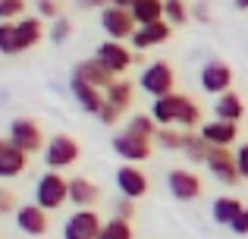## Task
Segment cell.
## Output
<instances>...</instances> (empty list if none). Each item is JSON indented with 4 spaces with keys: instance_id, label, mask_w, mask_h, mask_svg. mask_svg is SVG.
Returning a JSON list of instances; mask_svg holds the SVG:
<instances>
[{
    "instance_id": "cell-1",
    "label": "cell",
    "mask_w": 248,
    "mask_h": 239,
    "mask_svg": "<svg viewBox=\"0 0 248 239\" xmlns=\"http://www.w3.org/2000/svg\"><path fill=\"white\" fill-rule=\"evenodd\" d=\"M139 88L148 95L151 101L167 98V95H176V73L167 60H151L141 66L139 73Z\"/></svg>"
},
{
    "instance_id": "cell-2",
    "label": "cell",
    "mask_w": 248,
    "mask_h": 239,
    "mask_svg": "<svg viewBox=\"0 0 248 239\" xmlns=\"http://www.w3.org/2000/svg\"><path fill=\"white\" fill-rule=\"evenodd\" d=\"M35 205L41 211H60L69 205V179L57 170H44L35 183Z\"/></svg>"
},
{
    "instance_id": "cell-3",
    "label": "cell",
    "mask_w": 248,
    "mask_h": 239,
    "mask_svg": "<svg viewBox=\"0 0 248 239\" xmlns=\"http://www.w3.org/2000/svg\"><path fill=\"white\" fill-rule=\"evenodd\" d=\"M79 158H82V145L69 132H54L47 139V145H44V164H47V170L63 173L66 167H73Z\"/></svg>"
},
{
    "instance_id": "cell-4",
    "label": "cell",
    "mask_w": 248,
    "mask_h": 239,
    "mask_svg": "<svg viewBox=\"0 0 248 239\" xmlns=\"http://www.w3.org/2000/svg\"><path fill=\"white\" fill-rule=\"evenodd\" d=\"M6 139L13 142L16 148H22L25 154H38L44 151V132H41V123L31 120V117H16L10 123V129H6Z\"/></svg>"
},
{
    "instance_id": "cell-5",
    "label": "cell",
    "mask_w": 248,
    "mask_h": 239,
    "mask_svg": "<svg viewBox=\"0 0 248 239\" xmlns=\"http://www.w3.org/2000/svg\"><path fill=\"white\" fill-rule=\"evenodd\" d=\"M167 189L170 195L176 198V202L188 205V202H198L201 192H204V183H201V176L195 170H186V167H173V170L167 173Z\"/></svg>"
},
{
    "instance_id": "cell-6",
    "label": "cell",
    "mask_w": 248,
    "mask_h": 239,
    "mask_svg": "<svg viewBox=\"0 0 248 239\" xmlns=\"http://www.w3.org/2000/svg\"><path fill=\"white\" fill-rule=\"evenodd\" d=\"M232 79H236V76H232V66H230V63H223L220 57H211V60L201 66V73H198L201 88H204L207 95H214V98L232 92Z\"/></svg>"
},
{
    "instance_id": "cell-7",
    "label": "cell",
    "mask_w": 248,
    "mask_h": 239,
    "mask_svg": "<svg viewBox=\"0 0 248 239\" xmlns=\"http://www.w3.org/2000/svg\"><path fill=\"white\" fill-rule=\"evenodd\" d=\"M101 29L107 35V41H126V38L135 35V19H132V10H120V6H107L101 10Z\"/></svg>"
},
{
    "instance_id": "cell-8",
    "label": "cell",
    "mask_w": 248,
    "mask_h": 239,
    "mask_svg": "<svg viewBox=\"0 0 248 239\" xmlns=\"http://www.w3.org/2000/svg\"><path fill=\"white\" fill-rule=\"evenodd\" d=\"M204 167H207V173L223 186H236L239 179H242L239 176V167H236V151H230V148H211Z\"/></svg>"
},
{
    "instance_id": "cell-9",
    "label": "cell",
    "mask_w": 248,
    "mask_h": 239,
    "mask_svg": "<svg viewBox=\"0 0 248 239\" xmlns=\"http://www.w3.org/2000/svg\"><path fill=\"white\" fill-rule=\"evenodd\" d=\"M94 57L116 76V79H120V76L135 63V50L129 48V44H123V41H101L97 50H94Z\"/></svg>"
},
{
    "instance_id": "cell-10",
    "label": "cell",
    "mask_w": 248,
    "mask_h": 239,
    "mask_svg": "<svg viewBox=\"0 0 248 239\" xmlns=\"http://www.w3.org/2000/svg\"><path fill=\"white\" fill-rule=\"evenodd\" d=\"M104 227V217L97 211H73L63 221V239H97Z\"/></svg>"
},
{
    "instance_id": "cell-11",
    "label": "cell",
    "mask_w": 248,
    "mask_h": 239,
    "mask_svg": "<svg viewBox=\"0 0 248 239\" xmlns=\"http://www.w3.org/2000/svg\"><path fill=\"white\" fill-rule=\"evenodd\" d=\"M116 189H120L123 198H132V202H139V198L148 195V189H151V179H148V173L141 170V167L135 164H123L120 170H116Z\"/></svg>"
},
{
    "instance_id": "cell-12",
    "label": "cell",
    "mask_w": 248,
    "mask_h": 239,
    "mask_svg": "<svg viewBox=\"0 0 248 239\" xmlns=\"http://www.w3.org/2000/svg\"><path fill=\"white\" fill-rule=\"evenodd\" d=\"M113 151L120 154L126 164H135V167H139V160H148V158H151L154 142L139 139V135H132V132H126V129H123L120 135H113Z\"/></svg>"
},
{
    "instance_id": "cell-13",
    "label": "cell",
    "mask_w": 248,
    "mask_h": 239,
    "mask_svg": "<svg viewBox=\"0 0 248 239\" xmlns=\"http://www.w3.org/2000/svg\"><path fill=\"white\" fill-rule=\"evenodd\" d=\"M101 202V186L88 176H69V205L76 211H94Z\"/></svg>"
},
{
    "instance_id": "cell-14",
    "label": "cell",
    "mask_w": 248,
    "mask_h": 239,
    "mask_svg": "<svg viewBox=\"0 0 248 239\" xmlns=\"http://www.w3.org/2000/svg\"><path fill=\"white\" fill-rule=\"evenodd\" d=\"M69 76H76V79H82V82H88V85H94V88H101V92H107L110 85L116 82V76L110 73L107 66H104L97 57H88V60H79L73 66V73Z\"/></svg>"
},
{
    "instance_id": "cell-15",
    "label": "cell",
    "mask_w": 248,
    "mask_h": 239,
    "mask_svg": "<svg viewBox=\"0 0 248 239\" xmlns=\"http://www.w3.org/2000/svg\"><path fill=\"white\" fill-rule=\"evenodd\" d=\"M170 38H173V25L164 19V22H154V25H141V29H135V35L129 38V48H132V50H151V48L167 44Z\"/></svg>"
},
{
    "instance_id": "cell-16",
    "label": "cell",
    "mask_w": 248,
    "mask_h": 239,
    "mask_svg": "<svg viewBox=\"0 0 248 239\" xmlns=\"http://www.w3.org/2000/svg\"><path fill=\"white\" fill-rule=\"evenodd\" d=\"M16 227L22 230L25 236H31V239H38V236H44L50 230V221H47V211H41L35 202L31 205H19V211L16 214Z\"/></svg>"
},
{
    "instance_id": "cell-17",
    "label": "cell",
    "mask_w": 248,
    "mask_h": 239,
    "mask_svg": "<svg viewBox=\"0 0 248 239\" xmlns=\"http://www.w3.org/2000/svg\"><path fill=\"white\" fill-rule=\"evenodd\" d=\"M69 95H73V101L79 104V111L85 113H101V107L107 104V98H104V92L101 88H94V85H88V82H82V79H76V76H69Z\"/></svg>"
},
{
    "instance_id": "cell-18",
    "label": "cell",
    "mask_w": 248,
    "mask_h": 239,
    "mask_svg": "<svg viewBox=\"0 0 248 239\" xmlns=\"http://www.w3.org/2000/svg\"><path fill=\"white\" fill-rule=\"evenodd\" d=\"M198 135L207 142L211 148H230L239 139V123H226V120H207L201 123Z\"/></svg>"
},
{
    "instance_id": "cell-19",
    "label": "cell",
    "mask_w": 248,
    "mask_h": 239,
    "mask_svg": "<svg viewBox=\"0 0 248 239\" xmlns=\"http://www.w3.org/2000/svg\"><path fill=\"white\" fill-rule=\"evenodd\" d=\"M29 167V154L22 148H16L10 139L0 142V179H16Z\"/></svg>"
},
{
    "instance_id": "cell-20",
    "label": "cell",
    "mask_w": 248,
    "mask_h": 239,
    "mask_svg": "<svg viewBox=\"0 0 248 239\" xmlns=\"http://www.w3.org/2000/svg\"><path fill=\"white\" fill-rule=\"evenodd\" d=\"M47 38V32H44V19L41 16H22L16 22V41H19V54L22 50H31L38 48V44Z\"/></svg>"
},
{
    "instance_id": "cell-21",
    "label": "cell",
    "mask_w": 248,
    "mask_h": 239,
    "mask_svg": "<svg viewBox=\"0 0 248 239\" xmlns=\"http://www.w3.org/2000/svg\"><path fill=\"white\" fill-rule=\"evenodd\" d=\"M182 101H186V95H167V98H157V101H151V117L154 123H157L160 129H167V126H176V120H179V111H182Z\"/></svg>"
},
{
    "instance_id": "cell-22",
    "label": "cell",
    "mask_w": 248,
    "mask_h": 239,
    "mask_svg": "<svg viewBox=\"0 0 248 239\" xmlns=\"http://www.w3.org/2000/svg\"><path fill=\"white\" fill-rule=\"evenodd\" d=\"M245 117V101L239 92H226L214 101V120H226V123H239Z\"/></svg>"
},
{
    "instance_id": "cell-23",
    "label": "cell",
    "mask_w": 248,
    "mask_h": 239,
    "mask_svg": "<svg viewBox=\"0 0 248 239\" xmlns=\"http://www.w3.org/2000/svg\"><path fill=\"white\" fill-rule=\"evenodd\" d=\"M135 88H139V82H129V79H116L113 85L104 92V98H107V104H113L116 111L126 113L129 107L135 104Z\"/></svg>"
},
{
    "instance_id": "cell-24",
    "label": "cell",
    "mask_w": 248,
    "mask_h": 239,
    "mask_svg": "<svg viewBox=\"0 0 248 239\" xmlns=\"http://www.w3.org/2000/svg\"><path fill=\"white\" fill-rule=\"evenodd\" d=\"M242 208L245 205L239 202L236 195H220V198H214V205H211V221L220 223V227H230V223L239 217Z\"/></svg>"
},
{
    "instance_id": "cell-25",
    "label": "cell",
    "mask_w": 248,
    "mask_h": 239,
    "mask_svg": "<svg viewBox=\"0 0 248 239\" xmlns=\"http://www.w3.org/2000/svg\"><path fill=\"white\" fill-rule=\"evenodd\" d=\"M132 19L135 25H154V22H164V0H139L132 6Z\"/></svg>"
},
{
    "instance_id": "cell-26",
    "label": "cell",
    "mask_w": 248,
    "mask_h": 239,
    "mask_svg": "<svg viewBox=\"0 0 248 239\" xmlns=\"http://www.w3.org/2000/svg\"><path fill=\"white\" fill-rule=\"evenodd\" d=\"M201 117H204L201 104L192 98V95H186V101H182V111H179V120H176V126H179L182 132H198V129H201Z\"/></svg>"
},
{
    "instance_id": "cell-27",
    "label": "cell",
    "mask_w": 248,
    "mask_h": 239,
    "mask_svg": "<svg viewBox=\"0 0 248 239\" xmlns=\"http://www.w3.org/2000/svg\"><path fill=\"white\" fill-rule=\"evenodd\" d=\"M126 132L139 135V139H148V142H154V139H157V132H160V126L154 123V117H151V113H135V117H129V126H126Z\"/></svg>"
},
{
    "instance_id": "cell-28",
    "label": "cell",
    "mask_w": 248,
    "mask_h": 239,
    "mask_svg": "<svg viewBox=\"0 0 248 239\" xmlns=\"http://www.w3.org/2000/svg\"><path fill=\"white\" fill-rule=\"evenodd\" d=\"M207 151H211V145H207V142L201 139L198 132H186V145H182V154H186L188 160H195V164H204V160H207Z\"/></svg>"
},
{
    "instance_id": "cell-29",
    "label": "cell",
    "mask_w": 248,
    "mask_h": 239,
    "mask_svg": "<svg viewBox=\"0 0 248 239\" xmlns=\"http://www.w3.org/2000/svg\"><path fill=\"white\" fill-rule=\"evenodd\" d=\"M164 19L170 25H186L188 19H192V6L186 3V0H164Z\"/></svg>"
},
{
    "instance_id": "cell-30",
    "label": "cell",
    "mask_w": 248,
    "mask_h": 239,
    "mask_svg": "<svg viewBox=\"0 0 248 239\" xmlns=\"http://www.w3.org/2000/svg\"><path fill=\"white\" fill-rule=\"evenodd\" d=\"M97 239H135V230L129 221H120V217H110V221H104L101 227V236Z\"/></svg>"
},
{
    "instance_id": "cell-31",
    "label": "cell",
    "mask_w": 248,
    "mask_h": 239,
    "mask_svg": "<svg viewBox=\"0 0 248 239\" xmlns=\"http://www.w3.org/2000/svg\"><path fill=\"white\" fill-rule=\"evenodd\" d=\"M154 145L164 148V151H182V145H186V132H179L176 126H167V129H160V132H157Z\"/></svg>"
},
{
    "instance_id": "cell-32",
    "label": "cell",
    "mask_w": 248,
    "mask_h": 239,
    "mask_svg": "<svg viewBox=\"0 0 248 239\" xmlns=\"http://www.w3.org/2000/svg\"><path fill=\"white\" fill-rule=\"evenodd\" d=\"M0 54H6V57L19 54V41H16V22H0Z\"/></svg>"
},
{
    "instance_id": "cell-33",
    "label": "cell",
    "mask_w": 248,
    "mask_h": 239,
    "mask_svg": "<svg viewBox=\"0 0 248 239\" xmlns=\"http://www.w3.org/2000/svg\"><path fill=\"white\" fill-rule=\"evenodd\" d=\"M47 38L57 44V48H63V44L73 38V22H69L66 16H60L57 22H50V32H47Z\"/></svg>"
},
{
    "instance_id": "cell-34",
    "label": "cell",
    "mask_w": 248,
    "mask_h": 239,
    "mask_svg": "<svg viewBox=\"0 0 248 239\" xmlns=\"http://www.w3.org/2000/svg\"><path fill=\"white\" fill-rule=\"evenodd\" d=\"M25 10V0H0V22H19Z\"/></svg>"
},
{
    "instance_id": "cell-35",
    "label": "cell",
    "mask_w": 248,
    "mask_h": 239,
    "mask_svg": "<svg viewBox=\"0 0 248 239\" xmlns=\"http://www.w3.org/2000/svg\"><path fill=\"white\" fill-rule=\"evenodd\" d=\"M35 10L41 19H50V22H57V19L63 16L60 13V0H35Z\"/></svg>"
},
{
    "instance_id": "cell-36",
    "label": "cell",
    "mask_w": 248,
    "mask_h": 239,
    "mask_svg": "<svg viewBox=\"0 0 248 239\" xmlns=\"http://www.w3.org/2000/svg\"><path fill=\"white\" fill-rule=\"evenodd\" d=\"M113 217L132 223V217H135V202H132V198H123V195H120V198L113 202Z\"/></svg>"
},
{
    "instance_id": "cell-37",
    "label": "cell",
    "mask_w": 248,
    "mask_h": 239,
    "mask_svg": "<svg viewBox=\"0 0 248 239\" xmlns=\"http://www.w3.org/2000/svg\"><path fill=\"white\" fill-rule=\"evenodd\" d=\"M236 167H239V176L248 183V142L236 145Z\"/></svg>"
},
{
    "instance_id": "cell-38",
    "label": "cell",
    "mask_w": 248,
    "mask_h": 239,
    "mask_svg": "<svg viewBox=\"0 0 248 239\" xmlns=\"http://www.w3.org/2000/svg\"><path fill=\"white\" fill-rule=\"evenodd\" d=\"M120 117H123V111H116L113 104H104L101 113H97V120H101L104 126H116V123H120Z\"/></svg>"
},
{
    "instance_id": "cell-39",
    "label": "cell",
    "mask_w": 248,
    "mask_h": 239,
    "mask_svg": "<svg viewBox=\"0 0 248 239\" xmlns=\"http://www.w3.org/2000/svg\"><path fill=\"white\" fill-rule=\"evenodd\" d=\"M230 230H232L236 236H248V208H242V211H239V217L230 223Z\"/></svg>"
},
{
    "instance_id": "cell-40",
    "label": "cell",
    "mask_w": 248,
    "mask_h": 239,
    "mask_svg": "<svg viewBox=\"0 0 248 239\" xmlns=\"http://www.w3.org/2000/svg\"><path fill=\"white\" fill-rule=\"evenodd\" d=\"M6 211H13L16 214V198H13V192L10 189H0V214H6Z\"/></svg>"
},
{
    "instance_id": "cell-41",
    "label": "cell",
    "mask_w": 248,
    "mask_h": 239,
    "mask_svg": "<svg viewBox=\"0 0 248 239\" xmlns=\"http://www.w3.org/2000/svg\"><path fill=\"white\" fill-rule=\"evenodd\" d=\"M76 6H79V10H107L110 6V0H76Z\"/></svg>"
},
{
    "instance_id": "cell-42",
    "label": "cell",
    "mask_w": 248,
    "mask_h": 239,
    "mask_svg": "<svg viewBox=\"0 0 248 239\" xmlns=\"http://www.w3.org/2000/svg\"><path fill=\"white\" fill-rule=\"evenodd\" d=\"M192 19H198V22H211V13H207V3H204V0L192 6Z\"/></svg>"
},
{
    "instance_id": "cell-43",
    "label": "cell",
    "mask_w": 248,
    "mask_h": 239,
    "mask_svg": "<svg viewBox=\"0 0 248 239\" xmlns=\"http://www.w3.org/2000/svg\"><path fill=\"white\" fill-rule=\"evenodd\" d=\"M139 0H110V6H120V10H132Z\"/></svg>"
},
{
    "instance_id": "cell-44",
    "label": "cell",
    "mask_w": 248,
    "mask_h": 239,
    "mask_svg": "<svg viewBox=\"0 0 248 239\" xmlns=\"http://www.w3.org/2000/svg\"><path fill=\"white\" fill-rule=\"evenodd\" d=\"M236 3V10H242V13H248V0H232Z\"/></svg>"
},
{
    "instance_id": "cell-45",
    "label": "cell",
    "mask_w": 248,
    "mask_h": 239,
    "mask_svg": "<svg viewBox=\"0 0 248 239\" xmlns=\"http://www.w3.org/2000/svg\"><path fill=\"white\" fill-rule=\"evenodd\" d=\"M0 142H3V139H0Z\"/></svg>"
}]
</instances>
